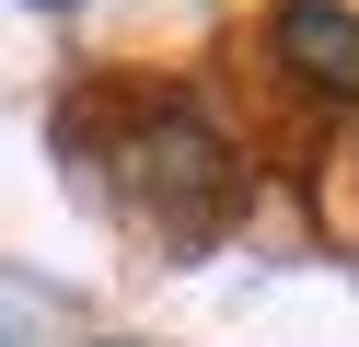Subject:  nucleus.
Returning <instances> with one entry per match:
<instances>
[{
    "instance_id": "nucleus-1",
    "label": "nucleus",
    "mask_w": 359,
    "mask_h": 347,
    "mask_svg": "<svg viewBox=\"0 0 359 347\" xmlns=\"http://www.w3.org/2000/svg\"><path fill=\"white\" fill-rule=\"evenodd\" d=\"M278 69H302L313 93L359 104V12L348 0H290L278 12Z\"/></svg>"
}]
</instances>
